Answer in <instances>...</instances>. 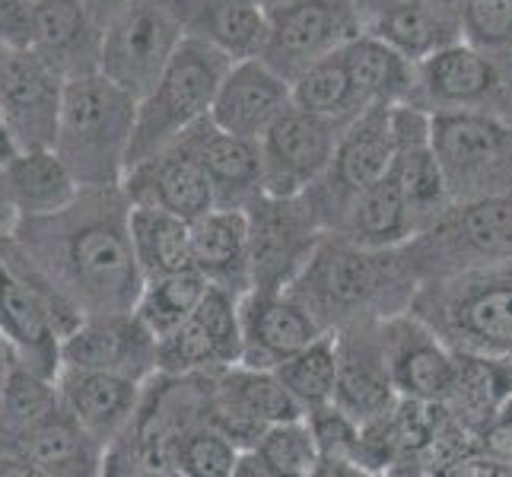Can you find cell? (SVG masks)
I'll use <instances>...</instances> for the list:
<instances>
[{"label":"cell","mask_w":512,"mask_h":477,"mask_svg":"<svg viewBox=\"0 0 512 477\" xmlns=\"http://www.w3.org/2000/svg\"><path fill=\"white\" fill-rule=\"evenodd\" d=\"M128 217L121 185H83L74 204L51 217L16 220L13 233L83 315L128 312L144 290Z\"/></svg>","instance_id":"1"},{"label":"cell","mask_w":512,"mask_h":477,"mask_svg":"<svg viewBox=\"0 0 512 477\" xmlns=\"http://www.w3.org/2000/svg\"><path fill=\"white\" fill-rule=\"evenodd\" d=\"M417 287L401 249H366L338 233H325L287 290L325 331H338L408 312Z\"/></svg>","instance_id":"2"},{"label":"cell","mask_w":512,"mask_h":477,"mask_svg":"<svg viewBox=\"0 0 512 477\" xmlns=\"http://www.w3.org/2000/svg\"><path fill=\"white\" fill-rule=\"evenodd\" d=\"M137 96L86 70L64 80L55 150L77 175L80 185H121L137 131Z\"/></svg>","instance_id":"3"},{"label":"cell","mask_w":512,"mask_h":477,"mask_svg":"<svg viewBox=\"0 0 512 477\" xmlns=\"http://www.w3.org/2000/svg\"><path fill=\"white\" fill-rule=\"evenodd\" d=\"M83 322V309L32 258L16 233L0 229V334L23 366L48 379L61 369V341Z\"/></svg>","instance_id":"4"},{"label":"cell","mask_w":512,"mask_h":477,"mask_svg":"<svg viewBox=\"0 0 512 477\" xmlns=\"http://www.w3.org/2000/svg\"><path fill=\"white\" fill-rule=\"evenodd\" d=\"M411 312L458 353L512 357V261L420 280Z\"/></svg>","instance_id":"5"},{"label":"cell","mask_w":512,"mask_h":477,"mask_svg":"<svg viewBox=\"0 0 512 477\" xmlns=\"http://www.w3.org/2000/svg\"><path fill=\"white\" fill-rule=\"evenodd\" d=\"M233 58L204 39L185 35L179 51L166 64L163 77L137 102V131L128 156V169L156 150L169 147L198 121L210 118L214 99Z\"/></svg>","instance_id":"6"},{"label":"cell","mask_w":512,"mask_h":477,"mask_svg":"<svg viewBox=\"0 0 512 477\" xmlns=\"http://www.w3.org/2000/svg\"><path fill=\"white\" fill-rule=\"evenodd\" d=\"M411 274L420 280L512 261V188L478 201L452 204L443 217L401 245Z\"/></svg>","instance_id":"7"},{"label":"cell","mask_w":512,"mask_h":477,"mask_svg":"<svg viewBox=\"0 0 512 477\" xmlns=\"http://www.w3.org/2000/svg\"><path fill=\"white\" fill-rule=\"evenodd\" d=\"M433 150L452 204L512 188V118L490 112H430Z\"/></svg>","instance_id":"8"},{"label":"cell","mask_w":512,"mask_h":477,"mask_svg":"<svg viewBox=\"0 0 512 477\" xmlns=\"http://www.w3.org/2000/svg\"><path fill=\"white\" fill-rule=\"evenodd\" d=\"M395 159V105H366V109L341 131L338 150L328 172L315 182L306 198L331 233L341 223L344 210L363 191L388 179Z\"/></svg>","instance_id":"9"},{"label":"cell","mask_w":512,"mask_h":477,"mask_svg":"<svg viewBox=\"0 0 512 477\" xmlns=\"http://www.w3.org/2000/svg\"><path fill=\"white\" fill-rule=\"evenodd\" d=\"M417 105L427 112H490L512 118V67L465 35L417 61Z\"/></svg>","instance_id":"10"},{"label":"cell","mask_w":512,"mask_h":477,"mask_svg":"<svg viewBox=\"0 0 512 477\" xmlns=\"http://www.w3.org/2000/svg\"><path fill=\"white\" fill-rule=\"evenodd\" d=\"M182 39L185 29L169 0H131L102 29L99 70L140 99L163 77Z\"/></svg>","instance_id":"11"},{"label":"cell","mask_w":512,"mask_h":477,"mask_svg":"<svg viewBox=\"0 0 512 477\" xmlns=\"http://www.w3.org/2000/svg\"><path fill=\"white\" fill-rule=\"evenodd\" d=\"M245 217L252 242V290H287L328 233L306 194L277 198L261 191L245 207Z\"/></svg>","instance_id":"12"},{"label":"cell","mask_w":512,"mask_h":477,"mask_svg":"<svg viewBox=\"0 0 512 477\" xmlns=\"http://www.w3.org/2000/svg\"><path fill=\"white\" fill-rule=\"evenodd\" d=\"M344 128L347 125H334L322 115L290 105L258 140L264 194H277V198L306 194L328 172Z\"/></svg>","instance_id":"13"},{"label":"cell","mask_w":512,"mask_h":477,"mask_svg":"<svg viewBox=\"0 0 512 477\" xmlns=\"http://www.w3.org/2000/svg\"><path fill=\"white\" fill-rule=\"evenodd\" d=\"M363 32V20L353 0H290L271 10L264 61L277 67L290 83L309 64L344 48Z\"/></svg>","instance_id":"14"},{"label":"cell","mask_w":512,"mask_h":477,"mask_svg":"<svg viewBox=\"0 0 512 477\" xmlns=\"http://www.w3.org/2000/svg\"><path fill=\"white\" fill-rule=\"evenodd\" d=\"M102 465L105 449L64 411V404L23 427L0 423V471L86 477L99 474Z\"/></svg>","instance_id":"15"},{"label":"cell","mask_w":512,"mask_h":477,"mask_svg":"<svg viewBox=\"0 0 512 477\" xmlns=\"http://www.w3.org/2000/svg\"><path fill=\"white\" fill-rule=\"evenodd\" d=\"M64 74L32 48L0 45V109L20 147H55Z\"/></svg>","instance_id":"16"},{"label":"cell","mask_w":512,"mask_h":477,"mask_svg":"<svg viewBox=\"0 0 512 477\" xmlns=\"http://www.w3.org/2000/svg\"><path fill=\"white\" fill-rule=\"evenodd\" d=\"M382 347L398 398L443 404L458 376V350L417 318L411 309L382 318Z\"/></svg>","instance_id":"17"},{"label":"cell","mask_w":512,"mask_h":477,"mask_svg":"<svg viewBox=\"0 0 512 477\" xmlns=\"http://www.w3.org/2000/svg\"><path fill=\"white\" fill-rule=\"evenodd\" d=\"M156 347L160 338L134 309L96 312L83 315V322L61 341V366H90L150 382L156 376Z\"/></svg>","instance_id":"18"},{"label":"cell","mask_w":512,"mask_h":477,"mask_svg":"<svg viewBox=\"0 0 512 477\" xmlns=\"http://www.w3.org/2000/svg\"><path fill=\"white\" fill-rule=\"evenodd\" d=\"M125 188L131 204H153L179 214L185 220H198L217 207V194L207 172L194 153L188 134L172 140L169 147L134 163L125 175Z\"/></svg>","instance_id":"19"},{"label":"cell","mask_w":512,"mask_h":477,"mask_svg":"<svg viewBox=\"0 0 512 477\" xmlns=\"http://www.w3.org/2000/svg\"><path fill=\"white\" fill-rule=\"evenodd\" d=\"M388 175L408 201L417 233L452 207L446 175L433 150L430 112L417 102L395 105V159Z\"/></svg>","instance_id":"20"},{"label":"cell","mask_w":512,"mask_h":477,"mask_svg":"<svg viewBox=\"0 0 512 477\" xmlns=\"http://www.w3.org/2000/svg\"><path fill=\"white\" fill-rule=\"evenodd\" d=\"M242 312V366L277 369L296 350L325 334L290 290H249L239 299Z\"/></svg>","instance_id":"21"},{"label":"cell","mask_w":512,"mask_h":477,"mask_svg":"<svg viewBox=\"0 0 512 477\" xmlns=\"http://www.w3.org/2000/svg\"><path fill=\"white\" fill-rule=\"evenodd\" d=\"M338 388L334 404L357 423H373L395 411L398 388L388 373L382 322H357L338 328Z\"/></svg>","instance_id":"22"},{"label":"cell","mask_w":512,"mask_h":477,"mask_svg":"<svg viewBox=\"0 0 512 477\" xmlns=\"http://www.w3.org/2000/svg\"><path fill=\"white\" fill-rule=\"evenodd\" d=\"M55 385L64 411L109 452V446H115L134 423L147 382L64 363L55 376Z\"/></svg>","instance_id":"23"},{"label":"cell","mask_w":512,"mask_h":477,"mask_svg":"<svg viewBox=\"0 0 512 477\" xmlns=\"http://www.w3.org/2000/svg\"><path fill=\"white\" fill-rule=\"evenodd\" d=\"M293 105V83L264 58L233 61L210 109L217 128L261 140Z\"/></svg>","instance_id":"24"},{"label":"cell","mask_w":512,"mask_h":477,"mask_svg":"<svg viewBox=\"0 0 512 477\" xmlns=\"http://www.w3.org/2000/svg\"><path fill=\"white\" fill-rule=\"evenodd\" d=\"M191 268L210 287L233 296L252 290V242L245 210L214 207L191 223Z\"/></svg>","instance_id":"25"},{"label":"cell","mask_w":512,"mask_h":477,"mask_svg":"<svg viewBox=\"0 0 512 477\" xmlns=\"http://www.w3.org/2000/svg\"><path fill=\"white\" fill-rule=\"evenodd\" d=\"M194 153L207 172L217 194V207L245 210L264 191L261 182V144L252 137H239L217 128L204 118L191 131H185Z\"/></svg>","instance_id":"26"},{"label":"cell","mask_w":512,"mask_h":477,"mask_svg":"<svg viewBox=\"0 0 512 477\" xmlns=\"http://www.w3.org/2000/svg\"><path fill=\"white\" fill-rule=\"evenodd\" d=\"M185 35L204 39L233 61L261 58L268 45L271 13L258 0H169Z\"/></svg>","instance_id":"27"},{"label":"cell","mask_w":512,"mask_h":477,"mask_svg":"<svg viewBox=\"0 0 512 477\" xmlns=\"http://www.w3.org/2000/svg\"><path fill=\"white\" fill-rule=\"evenodd\" d=\"M99 45L102 26L83 7V0H35L32 51L64 77L96 70Z\"/></svg>","instance_id":"28"},{"label":"cell","mask_w":512,"mask_h":477,"mask_svg":"<svg viewBox=\"0 0 512 477\" xmlns=\"http://www.w3.org/2000/svg\"><path fill=\"white\" fill-rule=\"evenodd\" d=\"M0 179H4V191L10 207L16 210V220L58 214L67 204H74L83 188L55 147L20 150L0 169Z\"/></svg>","instance_id":"29"},{"label":"cell","mask_w":512,"mask_h":477,"mask_svg":"<svg viewBox=\"0 0 512 477\" xmlns=\"http://www.w3.org/2000/svg\"><path fill=\"white\" fill-rule=\"evenodd\" d=\"M363 105H404L417 96V61L373 32H357L341 48Z\"/></svg>","instance_id":"30"},{"label":"cell","mask_w":512,"mask_h":477,"mask_svg":"<svg viewBox=\"0 0 512 477\" xmlns=\"http://www.w3.org/2000/svg\"><path fill=\"white\" fill-rule=\"evenodd\" d=\"M331 233H338L350 242H360L366 249H401V245H408L417 236V226L401 188L388 175V179L363 191L344 210L341 223Z\"/></svg>","instance_id":"31"},{"label":"cell","mask_w":512,"mask_h":477,"mask_svg":"<svg viewBox=\"0 0 512 477\" xmlns=\"http://www.w3.org/2000/svg\"><path fill=\"white\" fill-rule=\"evenodd\" d=\"M366 32L404 51L411 61H423L455 39H462V13H452L430 0H398L366 23Z\"/></svg>","instance_id":"32"},{"label":"cell","mask_w":512,"mask_h":477,"mask_svg":"<svg viewBox=\"0 0 512 477\" xmlns=\"http://www.w3.org/2000/svg\"><path fill=\"white\" fill-rule=\"evenodd\" d=\"M131 245L144 280L191 268V220L153 204H131Z\"/></svg>","instance_id":"33"},{"label":"cell","mask_w":512,"mask_h":477,"mask_svg":"<svg viewBox=\"0 0 512 477\" xmlns=\"http://www.w3.org/2000/svg\"><path fill=\"white\" fill-rule=\"evenodd\" d=\"M293 105L306 109L312 115H322L334 125H350L366 105L350 80V70L344 61V51H331V55L309 64L303 74L293 77Z\"/></svg>","instance_id":"34"},{"label":"cell","mask_w":512,"mask_h":477,"mask_svg":"<svg viewBox=\"0 0 512 477\" xmlns=\"http://www.w3.org/2000/svg\"><path fill=\"white\" fill-rule=\"evenodd\" d=\"M277 376L284 379V385L303 404L306 414L334 404V388H338V334H319L312 344H306L290 360L280 363Z\"/></svg>","instance_id":"35"},{"label":"cell","mask_w":512,"mask_h":477,"mask_svg":"<svg viewBox=\"0 0 512 477\" xmlns=\"http://www.w3.org/2000/svg\"><path fill=\"white\" fill-rule=\"evenodd\" d=\"M207 287L210 284L194 268L144 280V290L137 296L134 312L144 318V325L156 338H163V334L179 328L185 318L201 306Z\"/></svg>","instance_id":"36"},{"label":"cell","mask_w":512,"mask_h":477,"mask_svg":"<svg viewBox=\"0 0 512 477\" xmlns=\"http://www.w3.org/2000/svg\"><path fill=\"white\" fill-rule=\"evenodd\" d=\"M268 462L274 477H309L319 474V443L309 427V417L271 423L252 446Z\"/></svg>","instance_id":"37"},{"label":"cell","mask_w":512,"mask_h":477,"mask_svg":"<svg viewBox=\"0 0 512 477\" xmlns=\"http://www.w3.org/2000/svg\"><path fill=\"white\" fill-rule=\"evenodd\" d=\"M242 449L214 423H194L175 449V474L188 477H233Z\"/></svg>","instance_id":"38"},{"label":"cell","mask_w":512,"mask_h":477,"mask_svg":"<svg viewBox=\"0 0 512 477\" xmlns=\"http://www.w3.org/2000/svg\"><path fill=\"white\" fill-rule=\"evenodd\" d=\"M309 427L319 443V474L322 471H341L360 474V443H363V423H357L350 414H344L338 404L315 408L306 414Z\"/></svg>","instance_id":"39"},{"label":"cell","mask_w":512,"mask_h":477,"mask_svg":"<svg viewBox=\"0 0 512 477\" xmlns=\"http://www.w3.org/2000/svg\"><path fill=\"white\" fill-rule=\"evenodd\" d=\"M462 35L497 58L512 51V0H465Z\"/></svg>","instance_id":"40"},{"label":"cell","mask_w":512,"mask_h":477,"mask_svg":"<svg viewBox=\"0 0 512 477\" xmlns=\"http://www.w3.org/2000/svg\"><path fill=\"white\" fill-rule=\"evenodd\" d=\"M35 0H0V45L32 48Z\"/></svg>","instance_id":"41"},{"label":"cell","mask_w":512,"mask_h":477,"mask_svg":"<svg viewBox=\"0 0 512 477\" xmlns=\"http://www.w3.org/2000/svg\"><path fill=\"white\" fill-rule=\"evenodd\" d=\"M481 449L497 458L500 465H506L512 474V401L487 423V430L481 433Z\"/></svg>","instance_id":"42"},{"label":"cell","mask_w":512,"mask_h":477,"mask_svg":"<svg viewBox=\"0 0 512 477\" xmlns=\"http://www.w3.org/2000/svg\"><path fill=\"white\" fill-rule=\"evenodd\" d=\"M128 4H131V0H83V7L90 10V16L102 29H105V23L112 20V16H118Z\"/></svg>","instance_id":"43"},{"label":"cell","mask_w":512,"mask_h":477,"mask_svg":"<svg viewBox=\"0 0 512 477\" xmlns=\"http://www.w3.org/2000/svg\"><path fill=\"white\" fill-rule=\"evenodd\" d=\"M20 150H23V147H20V140H16V134H13V128H10V121H7L4 109H0V169H4Z\"/></svg>","instance_id":"44"},{"label":"cell","mask_w":512,"mask_h":477,"mask_svg":"<svg viewBox=\"0 0 512 477\" xmlns=\"http://www.w3.org/2000/svg\"><path fill=\"white\" fill-rule=\"evenodd\" d=\"M16 363H20V357H16L13 344L4 338V334H0V401H4V388H7V379L16 369Z\"/></svg>","instance_id":"45"},{"label":"cell","mask_w":512,"mask_h":477,"mask_svg":"<svg viewBox=\"0 0 512 477\" xmlns=\"http://www.w3.org/2000/svg\"><path fill=\"white\" fill-rule=\"evenodd\" d=\"M392 4H398V0H353V7H357L360 20H363V29H366V23L373 20L376 13H382L385 7H392Z\"/></svg>","instance_id":"46"},{"label":"cell","mask_w":512,"mask_h":477,"mask_svg":"<svg viewBox=\"0 0 512 477\" xmlns=\"http://www.w3.org/2000/svg\"><path fill=\"white\" fill-rule=\"evenodd\" d=\"M430 4H436V7H443V10H452V13H462V7H465V0H430Z\"/></svg>","instance_id":"47"},{"label":"cell","mask_w":512,"mask_h":477,"mask_svg":"<svg viewBox=\"0 0 512 477\" xmlns=\"http://www.w3.org/2000/svg\"><path fill=\"white\" fill-rule=\"evenodd\" d=\"M258 4H261L264 10H268V13H271V10H277V7H284V4H290V0H258Z\"/></svg>","instance_id":"48"}]
</instances>
